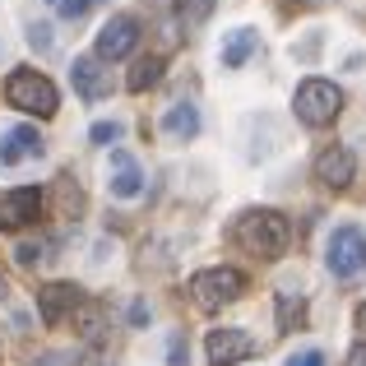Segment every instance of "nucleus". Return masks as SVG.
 <instances>
[{
    "label": "nucleus",
    "instance_id": "f257e3e1",
    "mask_svg": "<svg viewBox=\"0 0 366 366\" xmlns=\"http://www.w3.org/2000/svg\"><path fill=\"white\" fill-rule=\"evenodd\" d=\"M232 242L246 250V255H259V259H278L292 242V223H287L278 209H246L232 227Z\"/></svg>",
    "mask_w": 366,
    "mask_h": 366
},
{
    "label": "nucleus",
    "instance_id": "f03ea898",
    "mask_svg": "<svg viewBox=\"0 0 366 366\" xmlns=\"http://www.w3.org/2000/svg\"><path fill=\"white\" fill-rule=\"evenodd\" d=\"M292 112H297V121H302V125L320 130V125L339 121L343 89H339V84H330V79H302V84H297V93H292Z\"/></svg>",
    "mask_w": 366,
    "mask_h": 366
},
{
    "label": "nucleus",
    "instance_id": "7ed1b4c3",
    "mask_svg": "<svg viewBox=\"0 0 366 366\" xmlns=\"http://www.w3.org/2000/svg\"><path fill=\"white\" fill-rule=\"evenodd\" d=\"M242 292H246V274L232 269V264L199 269V274L190 278V297H195L199 311H223V306H232Z\"/></svg>",
    "mask_w": 366,
    "mask_h": 366
},
{
    "label": "nucleus",
    "instance_id": "20e7f679",
    "mask_svg": "<svg viewBox=\"0 0 366 366\" xmlns=\"http://www.w3.org/2000/svg\"><path fill=\"white\" fill-rule=\"evenodd\" d=\"M5 98H9V107L33 112V117H56V107H61L56 84L46 79V74H37V70H14L9 74L5 79Z\"/></svg>",
    "mask_w": 366,
    "mask_h": 366
},
{
    "label": "nucleus",
    "instance_id": "39448f33",
    "mask_svg": "<svg viewBox=\"0 0 366 366\" xmlns=\"http://www.w3.org/2000/svg\"><path fill=\"white\" fill-rule=\"evenodd\" d=\"M325 264H330L334 278H357L366 274V232L357 223H343L330 232V246H325Z\"/></svg>",
    "mask_w": 366,
    "mask_h": 366
},
{
    "label": "nucleus",
    "instance_id": "423d86ee",
    "mask_svg": "<svg viewBox=\"0 0 366 366\" xmlns=\"http://www.w3.org/2000/svg\"><path fill=\"white\" fill-rule=\"evenodd\" d=\"M134 46H139V19H134V14H117V19L102 24L93 51H98V61H125Z\"/></svg>",
    "mask_w": 366,
    "mask_h": 366
},
{
    "label": "nucleus",
    "instance_id": "0eeeda50",
    "mask_svg": "<svg viewBox=\"0 0 366 366\" xmlns=\"http://www.w3.org/2000/svg\"><path fill=\"white\" fill-rule=\"evenodd\" d=\"M42 218V190L37 186H19V190H5L0 195V227H28Z\"/></svg>",
    "mask_w": 366,
    "mask_h": 366
},
{
    "label": "nucleus",
    "instance_id": "6e6552de",
    "mask_svg": "<svg viewBox=\"0 0 366 366\" xmlns=\"http://www.w3.org/2000/svg\"><path fill=\"white\" fill-rule=\"evenodd\" d=\"M204 352H209V366H237L255 352V339L246 330H227L223 325V330H214L204 339Z\"/></svg>",
    "mask_w": 366,
    "mask_h": 366
},
{
    "label": "nucleus",
    "instance_id": "1a4fd4ad",
    "mask_svg": "<svg viewBox=\"0 0 366 366\" xmlns=\"http://www.w3.org/2000/svg\"><path fill=\"white\" fill-rule=\"evenodd\" d=\"M315 177H320V186H330V190H348L352 177H357V158H352V149H343V144L320 149V158H315Z\"/></svg>",
    "mask_w": 366,
    "mask_h": 366
},
{
    "label": "nucleus",
    "instance_id": "9d476101",
    "mask_svg": "<svg viewBox=\"0 0 366 366\" xmlns=\"http://www.w3.org/2000/svg\"><path fill=\"white\" fill-rule=\"evenodd\" d=\"M70 84L84 102H102L112 93V79H107V65H98V56H74L70 61Z\"/></svg>",
    "mask_w": 366,
    "mask_h": 366
},
{
    "label": "nucleus",
    "instance_id": "9b49d317",
    "mask_svg": "<svg viewBox=\"0 0 366 366\" xmlns=\"http://www.w3.org/2000/svg\"><path fill=\"white\" fill-rule=\"evenodd\" d=\"M74 306H79V287L74 283H46L42 292H37V315H42V325L70 320Z\"/></svg>",
    "mask_w": 366,
    "mask_h": 366
},
{
    "label": "nucleus",
    "instance_id": "f8f14e48",
    "mask_svg": "<svg viewBox=\"0 0 366 366\" xmlns=\"http://www.w3.org/2000/svg\"><path fill=\"white\" fill-rule=\"evenodd\" d=\"M46 139L33 130V125H14V130H5V139H0V162L5 167H19L24 158H42Z\"/></svg>",
    "mask_w": 366,
    "mask_h": 366
},
{
    "label": "nucleus",
    "instance_id": "ddd939ff",
    "mask_svg": "<svg viewBox=\"0 0 366 366\" xmlns=\"http://www.w3.org/2000/svg\"><path fill=\"white\" fill-rule=\"evenodd\" d=\"M107 190L117 199H139L144 195V167L130 158L125 149H117L112 153V181H107Z\"/></svg>",
    "mask_w": 366,
    "mask_h": 366
},
{
    "label": "nucleus",
    "instance_id": "4468645a",
    "mask_svg": "<svg viewBox=\"0 0 366 366\" xmlns=\"http://www.w3.org/2000/svg\"><path fill=\"white\" fill-rule=\"evenodd\" d=\"M255 51H259V33L255 28H232V33L223 37V46H218V61H223L227 70H242Z\"/></svg>",
    "mask_w": 366,
    "mask_h": 366
},
{
    "label": "nucleus",
    "instance_id": "2eb2a0df",
    "mask_svg": "<svg viewBox=\"0 0 366 366\" xmlns=\"http://www.w3.org/2000/svg\"><path fill=\"white\" fill-rule=\"evenodd\" d=\"M162 134H172V139H195V134H199L195 102H172V107L162 112Z\"/></svg>",
    "mask_w": 366,
    "mask_h": 366
},
{
    "label": "nucleus",
    "instance_id": "dca6fc26",
    "mask_svg": "<svg viewBox=\"0 0 366 366\" xmlns=\"http://www.w3.org/2000/svg\"><path fill=\"white\" fill-rule=\"evenodd\" d=\"M158 79H162V56H144V61L130 65V79H125V89H130V93H144V89H153Z\"/></svg>",
    "mask_w": 366,
    "mask_h": 366
},
{
    "label": "nucleus",
    "instance_id": "f3484780",
    "mask_svg": "<svg viewBox=\"0 0 366 366\" xmlns=\"http://www.w3.org/2000/svg\"><path fill=\"white\" fill-rule=\"evenodd\" d=\"M306 320V302L292 292H278V330H302Z\"/></svg>",
    "mask_w": 366,
    "mask_h": 366
},
{
    "label": "nucleus",
    "instance_id": "a211bd4d",
    "mask_svg": "<svg viewBox=\"0 0 366 366\" xmlns=\"http://www.w3.org/2000/svg\"><path fill=\"white\" fill-rule=\"evenodd\" d=\"M283 366H325V352L320 348H302V352H292Z\"/></svg>",
    "mask_w": 366,
    "mask_h": 366
},
{
    "label": "nucleus",
    "instance_id": "6ab92c4d",
    "mask_svg": "<svg viewBox=\"0 0 366 366\" xmlns=\"http://www.w3.org/2000/svg\"><path fill=\"white\" fill-rule=\"evenodd\" d=\"M121 134V121H98L93 125V144H112Z\"/></svg>",
    "mask_w": 366,
    "mask_h": 366
},
{
    "label": "nucleus",
    "instance_id": "aec40b11",
    "mask_svg": "<svg viewBox=\"0 0 366 366\" xmlns=\"http://www.w3.org/2000/svg\"><path fill=\"white\" fill-rule=\"evenodd\" d=\"M209 5H214V0H190L186 5V24H199V19L209 14Z\"/></svg>",
    "mask_w": 366,
    "mask_h": 366
},
{
    "label": "nucleus",
    "instance_id": "412c9836",
    "mask_svg": "<svg viewBox=\"0 0 366 366\" xmlns=\"http://www.w3.org/2000/svg\"><path fill=\"white\" fill-rule=\"evenodd\" d=\"M89 5H93V0H65V5H61V14H65V19H74V14H84Z\"/></svg>",
    "mask_w": 366,
    "mask_h": 366
},
{
    "label": "nucleus",
    "instance_id": "4be33fe9",
    "mask_svg": "<svg viewBox=\"0 0 366 366\" xmlns=\"http://www.w3.org/2000/svg\"><path fill=\"white\" fill-rule=\"evenodd\" d=\"M167 366H186V343H181V339L172 343V362Z\"/></svg>",
    "mask_w": 366,
    "mask_h": 366
},
{
    "label": "nucleus",
    "instance_id": "5701e85b",
    "mask_svg": "<svg viewBox=\"0 0 366 366\" xmlns=\"http://www.w3.org/2000/svg\"><path fill=\"white\" fill-rule=\"evenodd\" d=\"M348 366H366V343H357V348H352V357H348Z\"/></svg>",
    "mask_w": 366,
    "mask_h": 366
},
{
    "label": "nucleus",
    "instance_id": "b1692460",
    "mask_svg": "<svg viewBox=\"0 0 366 366\" xmlns=\"http://www.w3.org/2000/svg\"><path fill=\"white\" fill-rule=\"evenodd\" d=\"M46 5H56V9H61V5H65V0H46Z\"/></svg>",
    "mask_w": 366,
    "mask_h": 366
}]
</instances>
